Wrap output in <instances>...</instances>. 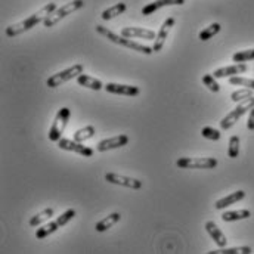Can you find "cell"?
Here are the masks:
<instances>
[{
	"label": "cell",
	"instance_id": "6da1fadb",
	"mask_svg": "<svg viewBox=\"0 0 254 254\" xmlns=\"http://www.w3.org/2000/svg\"><path fill=\"white\" fill-rule=\"evenodd\" d=\"M55 9H57V4H55L54 1L45 4L40 10L34 12V13L30 15L28 18H25V19H22V21H19V22H16V24H12V25L6 27V36H7V37H16V36H19V34H22V33L31 30V28L36 27L37 24L43 22Z\"/></svg>",
	"mask_w": 254,
	"mask_h": 254
},
{
	"label": "cell",
	"instance_id": "7a4b0ae2",
	"mask_svg": "<svg viewBox=\"0 0 254 254\" xmlns=\"http://www.w3.org/2000/svg\"><path fill=\"white\" fill-rule=\"evenodd\" d=\"M96 31H98L101 36H104L105 39H108L110 42H113V43H116V45H120V46H125V48H128V49H131V51H136V52H139V54L151 55V54L154 52L152 48L145 46V45H140V43H137V42H134V40H131V39H127V37L122 36V34H116V33H113L111 30H108V28L104 27V25H96Z\"/></svg>",
	"mask_w": 254,
	"mask_h": 254
},
{
	"label": "cell",
	"instance_id": "3957f363",
	"mask_svg": "<svg viewBox=\"0 0 254 254\" xmlns=\"http://www.w3.org/2000/svg\"><path fill=\"white\" fill-rule=\"evenodd\" d=\"M81 7H84V0H71V1L65 3L61 7H57V9L43 21V24H45V27L51 28V27L57 25V24H58L61 19H64L65 16L71 15L72 12L81 9Z\"/></svg>",
	"mask_w": 254,
	"mask_h": 254
},
{
	"label": "cell",
	"instance_id": "277c9868",
	"mask_svg": "<svg viewBox=\"0 0 254 254\" xmlns=\"http://www.w3.org/2000/svg\"><path fill=\"white\" fill-rule=\"evenodd\" d=\"M252 108H254V96L252 98H247V99H244V101H241V102H238V105H237V108H234L228 116H225L223 119H222V122H220V127L223 128V130H228V128H231V127L234 126L247 111H250Z\"/></svg>",
	"mask_w": 254,
	"mask_h": 254
},
{
	"label": "cell",
	"instance_id": "5b68a950",
	"mask_svg": "<svg viewBox=\"0 0 254 254\" xmlns=\"http://www.w3.org/2000/svg\"><path fill=\"white\" fill-rule=\"evenodd\" d=\"M80 74H83V65L81 64H75L66 69H63L54 75H51L48 80H46V86L51 87V89H55V87H60L61 84L72 80V78H77Z\"/></svg>",
	"mask_w": 254,
	"mask_h": 254
},
{
	"label": "cell",
	"instance_id": "8992f818",
	"mask_svg": "<svg viewBox=\"0 0 254 254\" xmlns=\"http://www.w3.org/2000/svg\"><path fill=\"white\" fill-rule=\"evenodd\" d=\"M69 116H71L69 108L63 107L61 110H58V113H57V116L54 119L52 127L49 128V133H48V136H49V139L52 142H58L63 137L65 127H66L68 122H69Z\"/></svg>",
	"mask_w": 254,
	"mask_h": 254
},
{
	"label": "cell",
	"instance_id": "52a82bcc",
	"mask_svg": "<svg viewBox=\"0 0 254 254\" xmlns=\"http://www.w3.org/2000/svg\"><path fill=\"white\" fill-rule=\"evenodd\" d=\"M179 169H214L217 160L213 157H182L176 161Z\"/></svg>",
	"mask_w": 254,
	"mask_h": 254
},
{
	"label": "cell",
	"instance_id": "ba28073f",
	"mask_svg": "<svg viewBox=\"0 0 254 254\" xmlns=\"http://www.w3.org/2000/svg\"><path fill=\"white\" fill-rule=\"evenodd\" d=\"M58 148L60 149H65V151H71V152H75L81 157H92L93 155V149L89 148V146H84L81 145V142H77L75 139L71 140V139H65V137H61L58 140Z\"/></svg>",
	"mask_w": 254,
	"mask_h": 254
},
{
	"label": "cell",
	"instance_id": "9c48e42d",
	"mask_svg": "<svg viewBox=\"0 0 254 254\" xmlns=\"http://www.w3.org/2000/svg\"><path fill=\"white\" fill-rule=\"evenodd\" d=\"M105 181L113 184V185L125 187V188H128V190H140L142 188V181L130 178V176H123V175H119V173H107Z\"/></svg>",
	"mask_w": 254,
	"mask_h": 254
},
{
	"label": "cell",
	"instance_id": "30bf717a",
	"mask_svg": "<svg viewBox=\"0 0 254 254\" xmlns=\"http://www.w3.org/2000/svg\"><path fill=\"white\" fill-rule=\"evenodd\" d=\"M128 143V136L126 134H117V136H113V137H108V139H104L98 143L96 146V151L98 152H107V151H111V149H117V148H122Z\"/></svg>",
	"mask_w": 254,
	"mask_h": 254
},
{
	"label": "cell",
	"instance_id": "8fae6325",
	"mask_svg": "<svg viewBox=\"0 0 254 254\" xmlns=\"http://www.w3.org/2000/svg\"><path fill=\"white\" fill-rule=\"evenodd\" d=\"M127 39H145V40H155L157 34L152 30L142 28V27H125L120 33Z\"/></svg>",
	"mask_w": 254,
	"mask_h": 254
},
{
	"label": "cell",
	"instance_id": "7c38bea8",
	"mask_svg": "<svg viewBox=\"0 0 254 254\" xmlns=\"http://www.w3.org/2000/svg\"><path fill=\"white\" fill-rule=\"evenodd\" d=\"M247 71H249V65L247 64L235 63L234 65L216 69L213 72V75L216 78H226V77H234V75H238V74H243V72H247Z\"/></svg>",
	"mask_w": 254,
	"mask_h": 254
},
{
	"label": "cell",
	"instance_id": "4fadbf2b",
	"mask_svg": "<svg viewBox=\"0 0 254 254\" xmlns=\"http://www.w3.org/2000/svg\"><path fill=\"white\" fill-rule=\"evenodd\" d=\"M175 22H176V19L172 18V16L167 18V19L163 22V25L160 27V31H158V34H157L155 43H154V46H152L154 52H160V51L163 49V46H164V43H166V39H167V36H169L172 27L175 25Z\"/></svg>",
	"mask_w": 254,
	"mask_h": 254
},
{
	"label": "cell",
	"instance_id": "5bb4252c",
	"mask_svg": "<svg viewBox=\"0 0 254 254\" xmlns=\"http://www.w3.org/2000/svg\"><path fill=\"white\" fill-rule=\"evenodd\" d=\"M104 89L108 93H114V95H125V96H136L140 93V89L136 86H130V84H119V83H107L104 86Z\"/></svg>",
	"mask_w": 254,
	"mask_h": 254
},
{
	"label": "cell",
	"instance_id": "9a60e30c",
	"mask_svg": "<svg viewBox=\"0 0 254 254\" xmlns=\"http://www.w3.org/2000/svg\"><path fill=\"white\" fill-rule=\"evenodd\" d=\"M205 231H207V232H208V235L214 240V243L217 244V247H219V249L226 247V244H228L226 235L220 231V228H219L214 222L208 220V222L205 223Z\"/></svg>",
	"mask_w": 254,
	"mask_h": 254
},
{
	"label": "cell",
	"instance_id": "2e32d148",
	"mask_svg": "<svg viewBox=\"0 0 254 254\" xmlns=\"http://www.w3.org/2000/svg\"><path fill=\"white\" fill-rule=\"evenodd\" d=\"M244 198H246V192L244 190H235V192L226 195L225 198L217 199L214 207H216V210H223V208H226V207H229L232 204H237L238 201H241Z\"/></svg>",
	"mask_w": 254,
	"mask_h": 254
},
{
	"label": "cell",
	"instance_id": "e0dca14e",
	"mask_svg": "<svg viewBox=\"0 0 254 254\" xmlns=\"http://www.w3.org/2000/svg\"><path fill=\"white\" fill-rule=\"evenodd\" d=\"M185 0H155L152 3H148L143 9H142V15H152L155 10L164 7V6H181L184 4Z\"/></svg>",
	"mask_w": 254,
	"mask_h": 254
},
{
	"label": "cell",
	"instance_id": "ac0fdd59",
	"mask_svg": "<svg viewBox=\"0 0 254 254\" xmlns=\"http://www.w3.org/2000/svg\"><path fill=\"white\" fill-rule=\"evenodd\" d=\"M77 83H78L80 86L87 87V89H92V90H101V89H104V86H105L101 80H98V78H95V77H90V75H87V74H80V75L77 77Z\"/></svg>",
	"mask_w": 254,
	"mask_h": 254
},
{
	"label": "cell",
	"instance_id": "d6986e66",
	"mask_svg": "<svg viewBox=\"0 0 254 254\" xmlns=\"http://www.w3.org/2000/svg\"><path fill=\"white\" fill-rule=\"evenodd\" d=\"M120 219H122V214H120V213H111L110 216H107V217H104L102 220H99V222L96 223L95 229H96L98 232H105V231H108L110 228H113L116 223H119Z\"/></svg>",
	"mask_w": 254,
	"mask_h": 254
},
{
	"label": "cell",
	"instance_id": "ffe728a7",
	"mask_svg": "<svg viewBox=\"0 0 254 254\" xmlns=\"http://www.w3.org/2000/svg\"><path fill=\"white\" fill-rule=\"evenodd\" d=\"M61 226H60V223L55 220V222H49V223H45L43 226H40V228H37V232H36V238L37 240H43V238H46V237H49V235H52V234H55L58 229H60Z\"/></svg>",
	"mask_w": 254,
	"mask_h": 254
},
{
	"label": "cell",
	"instance_id": "44dd1931",
	"mask_svg": "<svg viewBox=\"0 0 254 254\" xmlns=\"http://www.w3.org/2000/svg\"><path fill=\"white\" fill-rule=\"evenodd\" d=\"M126 9H127L126 3L120 1V3H117V4H114V6H111V7L105 9V10L102 12L101 18H102L104 21L113 19V18H116V16H119V15H122L123 12H126Z\"/></svg>",
	"mask_w": 254,
	"mask_h": 254
},
{
	"label": "cell",
	"instance_id": "7402d4cb",
	"mask_svg": "<svg viewBox=\"0 0 254 254\" xmlns=\"http://www.w3.org/2000/svg\"><path fill=\"white\" fill-rule=\"evenodd\" d=\"M252 216L250 210H235V211H225L222 214L223 222H237V220H244Z\"/></svg>",
	"mask_w": 254,
	"mask_h": 254
},
{
	"label": "cell",
	"instance_id": "603a6c76",
	"mask_svg": "<svg viewBox=\"0 0 254 254\" xmlns=\"http://www.w3.org/2000/svg\"><path fill=\"white\" fill-rule=\"evenodd\" d=\"M52 216H54V208H45V210H42L40 213H37L36 216H33L30 219V226L39 228L40 225H43L45 222H48Z\"/></svg>",
	"mask_w": 254,
	"mask_h": 254
},
{
	"label": "cell",
	"instance_id": "cb8c5ba5",
	"mask_svg": "<svg viewBox=\"0 0 254 254\" xmlns=\"http://www.w3.org/2000/svg\"><path fill=\"white\" fill-rule=\"evenodd\" d=\"M219 31H220V24H219V22H213V24H210L208 27H205L202 31H199L198 39H199L201 42L210 40V39H211L213 36H216Z\"/></svg>",
	"mask_w": 254,
	"mask_h": 254
},
{
	"label": "cell",
	"instance_id": "d4e9b609",
	"mask_svg": "<svg viewBox=\"0 0 254 254\" xmlns=\"http://www.w3.org/2000/svg\"><path fill=\"white\" fill-rule=\"evenodd\" d=\"M95 133H96V130H95V127L93 126H86L83 127V128H80V130H77L75 133H74V139L77 140V142H86V140H89V139H92L93 136H95Z\"/></svg>",
	"mask_w": 254,
	"mask_h": 254
},
{
	"label": "cell",
	"instance_id": "484cf974",
	"mask_svg": "<svg viewBox=\"0 0 254 254\" xmlns=\"http://www.w3.org/2000/svg\"><path fill=\"white\" fill-rule=\"evenodd\" d=\"M252 252H253L252 247L243 246V247H231V249L222 247V249H219V250L210 252V254H250Z\"/></svg>",
	"mask_w": 254,
	"mask_h": 254
},
{
	"label": "cell",
	"instance_id": "4316f807",
	"mask_svg": "<svg viewBox=\"0 0 254 254\" xmlns=\"http://www.w3.org/2000/svg\"><path fill=\"white\" fill-rule=\"evenodd\" d=\"M229 84H232V86H243V87H247V89H253V90H254V80H253V78H246V77L234 75V77H229Z\"/></svg>",
	"mask_w": 254,
	"mask_h": 254
},
{
	"label": "cell",
	"instance_id": "83f0119b",
	"mask_svg": "<svg viewBox=\"0 0 254 254\" xmlns=\"http://www.w3.org/2000/svg\"><path fill=\"white\" fill-rule=\"evenodd\" d=\"M254 60V49H247V51H241L232 55V61L234 63H247V61H253Z\"/></svg>",
	"mask_w": 254,
	"mask_h": 254
},
{
	"label": "cell",
	"instance_id": "f1b7e54d",
	"mask_svg": "<svg viewBox=\"0 0 254 254\" xmlns=\"http://www.w3.org/2000/svg\"><path fill=\"white\" fill-rule=\"evenodd\" d=\"M253 96V89H247V87H244V89H238V90H235L232 95H231V99L234 101V102H241V101H244V99H247V98H252Z\"/></svg>",
	"mask_w": 254,
	"mask_h": 254
},
{
	"label": "cell",
	"instance_id": "f546056e",
	"mask_svg": "<svg viewBox=\"0 0 254 254\" xmlns=\"http://www.w3.org/2000/svg\"><path fill=\"white\" fill-rule=\"evenodd\" d=\"M228 155H229V158H237L240 155V137L238 136H231Z\"/></svg>",
	"mask_w": 254,
	"mask_h": 254
},
{
	"label": "cell",
	"instance_id": "4dcf8cb0",
	"mask_svg": "<svg viewBox=\"0 0 254 254\" xmlns=\"http://www.w3.org/2000/svg\"><path fill=\"white\" fill-rule=\"evenodd\" d=\"M202 83H204L211 92H214V93H217V92L220 90V86H219V83L216 81V77H214L213 74H204V75H202Z\"/></svg>",
	"mask_w": 254,
	"mask_h": 254
},
{
	"label": "cell",
	"instance_id": "1f68e13d",
	"mask_svg": "<svg viewBox=\"0 0 254 254\" xmlns=\"http://www.w3.org/2000/svg\"><path fill=\"white\" fill-rule=\"evenodd\" d=\"M201 134H202V137L210 139V140H219L220 139V131L217 128H213V127H202Z\"/></svg>",
	"mask_w": 254,
	"mask_h": 254
},
{
	"label": "cell",
	"instance_id": "d6a6232c",
	"mask_svg": "<svg viewBox=\"0 0 254 254\" xmlns=\"http://www.w3.org/2000/svg\"><path fill=\"white\" fill-rule=\"evenodd\" d=\"M74 216H75V210H74V208H68L66 211H64L63 214L57 219V222H58L60 226L63 228V226H65L71 219H74Z\"/></svg>",
	"mask_w": 254,
	"mask_h": 254
},
{
	"label": "cell",
	"instance_id": "836d02e7",
	"mask_svg": "<svg viewBox=\"0 0 254 254\" xmlns=\"http://www.w3.org/2000/svg\"><path fill=\"white\" fill-rule=\"evenodd\" d=\"M247 128L254 130V108L250 110V116H249V120H247Z\"/></svg>",
	"mask_w": 254,
	"mask_h": 254
}]
</instances>
